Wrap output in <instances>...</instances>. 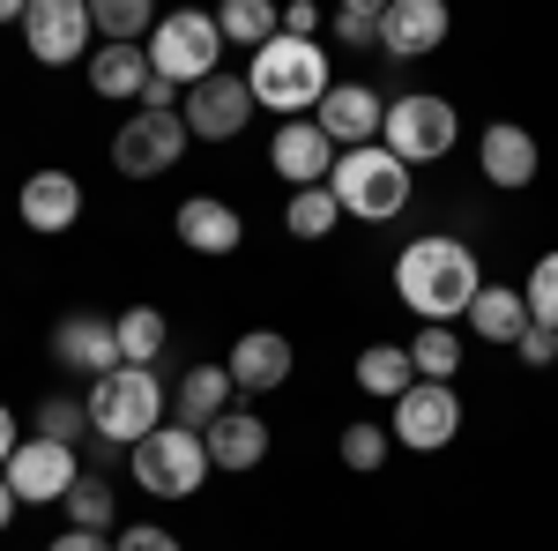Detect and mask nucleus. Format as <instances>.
I'll return each instance as SVG.
<instances>
[{"mask_svg": "<svg viewBox=\"0 0 558 551\" xmlns=\"http://www.w3.org/2000/svg\"><path fill=\"white\" fill-rule=\"evenodd\" d=\"M484 291V276H476V254L462 239H410L402 261H395V298L425 321V328H447V321H462Z\"/></svg>", "mask_w": 558, "mask_h": 551, "instance_id": "f257e3e1", "label": "nucleus"}, {"mask_svg": "<svg viewBox=\"0 0 558 551\" xmlns=\"http://www.w3.org/2000/svg\"><path fill=\"white\" fill-rule=\"evenodd\" d=\"M246 89H254V105L268 112H320V97H328V60H320V45L305 38H268L254 52V68H246Z\"/></svg>", "mask_w": 558, "mask_h": 551, "instance_id": "f03ea898", "label": "nucleus"}, {"mask_svg": "<svg viewBox=\"0 0 558 551\" xmlns=\"http://www.w3.org/2000/svg\"><path fill=\"white\" fill-rule=\"evenodd\" d=\"M89 424L105 447H142L157 424H165V381L149 366H120L89 387Z\"/></svg>", "mask_w": 558, "mask_h": 551, "instance_id": "7ed1b4c3", "label": "nucleus"}, {"mask_svg": "<svg viewBox=\"0 0 558 551\" xmlns=\"http://www.w3.org/2000/svg\"><path fill=\"white\" fill-rule=\"evenodd\" d=\"M328 194L343 202V216H365V224H387V216L410 209V165L387 149V142H365V149H343L336 157V179Z\"/></svg>", "mask_w": 558, "mask_h": 551, "instance_id": "20e7f679", "label": "nucleus"}, {"mask_svg": "<svg viewBox=\"0 0 558 551\" xmlns=\"http://www.w3.org/2000/svg\"><path fill=\"white\" fill-rule=\"evenodd\" d=\"M149 75H172L179 89H202L209 75H223L216 60H223V31H216V15L202 8H172V15H157V31H149Z\"/></svg>", "mask_w": 558, "mask_h": 551, "instance_id": "39448f33", "label": "nucleus"}, {"mask_svg": "<svg viewBox=\"0 0 558 551\" xmlns=\"http://www.w3.org/2000/svg\"><path fill=\"white\" fill-rule=\"evenodd\" d=\"M209 469H216L209 463V440L186 432V424H157V432L134 447V484H142L149 500H194Z\"/></svg>", "mask_w": 558, "mask_h": 551, "instance_id": "423d86ee", "label": "nucleus"}, {"mask_svg": "<svg viewBox=\"0 0 558 551\" xmlns=\"http://www.w3.org/2000/svg\"><path fill=\"white\" fill-rule=\"evenodd\" d=\"M454 134H462V120H454L447 97H395L387 120H380V142L402 157V165H432V157H447Z\"/></svg>", "mask_w": 558, "mask_h": 551, "instance_id": "0eeeda50", "label": "nucleus"}, {"mask_svg": "<svg viewBox=\"0 0 558 551\" xmlns=\"http://www.w3.org/2000/svg\"><path fill=\"white\" fill-rule=\"evenodd\" d=\"M0 477H8V492H15L23 507H60L89 469L75 463V447H60V440H23V447L8 455Z\"/></svg>", "mask_w": 558, "mask_h": 551, "instance_id": "6e6552de", "label": "nucleus"}, {"mask_svg": "<svg viewBox=\"0 0 558 551\" xmlns=\"http://www.w3.org/2000/svg\"><path fill=\"white\" fill-rule=\"evenodd\" d=\"M89 38H97V23H89L83 0H31V8H23V45H31L38 68H68V60H83Z\"/></svg>", "mask_w": 558, "mask_h": 551, "instance_id": "1a4fd4ad", "label": "nucleus"}, {"mask_svg": "<svg viewBox=\"0 0 558 551\" xmlns=\"http://www.w3.org/2000/svg\"><path fill=\"white\" fill-rule=\"evenodd\" d=\"M186 142H194V134H186L179 112H142V120H128V128L112 134V165L128 171V179H157V171L179 165Z\"/></svg>", "mask_w": 558, "mask_h": 551, "instance_id": "9d476101", "label": "nucleus"}, {"mask_svg": "<svg viewBox=\"0 0 558 551\" xmlns=\"http://www.w3.org/2000/svg\"><path fill=\"white\" fill-rule=\"evenodd\" d=\"M454 432H462V403H454L447 381H417L402 403H395V440L417 447V455H439Z\"/></svg>", "mask_w": 558, "mask_h": 551, "instance_id": "9b49d317", "label": "nucleus"}, {"mask_svg": "<svg viewBox=\"0 0 558 551\" xmlns=\"http://www.w3.org/2000/svg\"><path fill=\"white\" fill-rule=\"evenodd\" d=\"M179 120H186V134H202V142H231V134H246V120H254V89H246V75H209L202 89H186Z\"/></svg>", "mask_w": 558, "mask_h": 551, "instance_id": "f8f14e48", "label": "nucleus"}, {"mask_svg": "<svg viewBox=\"0 0 558 551\" xmlns=\"http://www.w3.org/2000/svg\"><path fill=\"white\" fill-rule=\"evenodd\" d=\"M268 165H276V179H291V194L328 187L336 179V142L320 134V120H283L276 142H268Z\"/></svg>", "mask_w": 558, "mask_h": 551, "instance_id": "ddd939ff", "label": "nucleus"}, {"mask_svg": "<svg viewBox=\"0 0 558 551\" xmlns=\"http://www.w3.org/2000/svg\"><path fill=\"white\" fill-rule=\"evenodd\" d=\"M447 45V8L439 0H387L380 15V52L387 60H425Z\"/></svg>", "mask_w": 558, "mask_h": 551, "instance_id": "4468645a", "label": "nucleus"}, {"mask_svg": "<svg viewBox=\"0 0 558 551\" xmlns=\"http://www.w3.org/2000/svg\"><path fill=\"white\" fill-rule=\"evenodd\" d=\"M380 120H387V105H380V89H365V83H336L320 97V134H328L336 149L380 142Z\"/></svg>", "mask_w": 558, "mask_h": 551, "instance_id": "2eb2a0df", "label": "nucleus"}, {"mask_svg": "<svg viewBox=\"0 0 558 551\" xmlns=\"http://www.w3.org/2000/svg\"><path fill=\"white\" fill-rule=\"evenodd\" d=\"M223 373H231V387H246V395L283 387V381H291V336H276V328H246V336L231 343Z\"/></svg>", "mask_w": 558, "mask_h": 551, "instance_id": "dca6fc26", "label": "nucleus"}, {"mask_svg": "<svg viewBox=\"0 0 558 551\" xmlns=\"http://www.w3.org/2000/svg\"><path fill=\"white\" fill-rule=\"evenodd\" d=\"M15 209H23V224H31V231H45V239H52V231H68V224H75V216H83V179H75V171H31V179H23V194H15Z\"/></svg>", "mask_w": 558, "mask_h": 551, "instance_id": "f3484780", "label": "nucleus"}, {"mask_svg": "<svg viewBox=\"0 0 558 551\" xmlns=\"http://www.w3.org/2000/svg\"><path fill=\"white\" fill-rule=\"evenodd\" d=\"M52 358L105 381V373H120V336H112V321H97V313H68V321L52 328Z\"/></svg>", "mask_w": 558, "mask_h": 551, "instance_id": "a211bd4d", "label": "nucleus"}, {"mask_svg": "<svg viewBox=\"0 0 558 551\" xmlns=\"http://www.w3.org/2000/svg\"><path fill=\"white\" fill-rule=\"evenodd\" d=\"M476 165H484L492 187H529L536 179V134L514 128V120H492L484 142H476Z\"/></svg>", "mask_w": 558, "mask_h": 551, "instance_id": "6ab92c4d", "label": "nucleus"}, {"mask_svg": "<svg viewBox=\"0 0 558 551\" xmlns=\"http://www.w3.org/2000/svg\"><path fill=\"white\" fill-rule=\"evenodd\" d=\"M179 239L194 247V254H231L239 239H246V224L231 202H216V194H194V202H179Z\"/></svg>", "mask_w": 558, "mask_h": 551, "instance_id": "aec40b11", "label": "nucleus"}, {"mask_svg": "<svg viewBox=\"0 0 558 551\" xmlns=\"http://www.w3.org/2000/svg\"><path fill=\"white\" fill-rule=\"evenodd\" d=\"M202 440H209L216 469H260V455H268V424H260L254 410H223Z\"/></svg>", "mask_w": 558, "mask_h": 551, "instance_id": "412c9836", "label": "nucleus"}, {"mask_svg": "<svg viewBox=\"0 0 558 551\" xmlns=\"http://www.w3.org/2000/svg\"><path fill=\"white\" fill-rule=\"evenodd\" d=\"M223 410H231V373H223V366H194L172 395V418L186 424V432H209Z\"/></svg>", "mask_w": 558, "mask_h": 551, "instance_id": "4be33fe9", "label": "nucleus"}, {"mask_svg": "<svg viewBox=\"0 0 558 551\" xmlns=\"http://www.w3.org/2000/svg\"><path fill=\"white\" fill-rule=\"evenodd\" d=\"M470 328L484 343H521L529 336V298H521L514 284H484L476 306H470Z\"/></svg>", "mask_w": 558, "mask_h": 551, "instance_id": "5701e85b", "label": "nucleus"}, {"mask_svg": "<svg viewBox=\"0 0 558 551\" xmlns=\"http://www.w3.org/2000/svg\"><path fill=\"white\" fill-rule=\"evenodd\" d=\"M149 83V52L142 45H97L89 52V89L97 97H142Z\"/></svg>", "mask_w": 558, "mask_h": 551, "instance_id": "b1692460", "label": "nucleus"}, {"mask_svg": "<svg viewBox=\"0 0 558 551\" xmlns=\"http://www.w3.org/2000/svg\"><path fill=\"white\" fill-rule=\"evenodd\" d=\"M112 336H120V366H157V358H165V336H172V321H165L157 306H128V313L112 321Z\"/></svg>", "mask_w": 558, "mask_h": 551, "instance_id": "393cba45", "label": "nucleus"}, {"mask_svg": "<svg viewBox=\"0 0 558 551\" xmlns=\"http://www.w3.org/2000/svg\"><path fill=\"white\" fill-rule=\"evenodd\" d=\"M357 387H365V395H387V403H402V395L417 387V366H410V350H395V343H373V350L357 358Z\"/></svg>", "mask_w": 558, "mask_h": 551, "instance_id": "a878e982", "label": "nucleus"}, {"mask_svg": "<svg viewBox=\"0 0 558 551\" xmlns=\"http://www.w3.org/2000/svg\"><path fill=\"white\" fill-rule=\"evenodd\" d=\"M216 31L223 38H239V45H268V38H283V8L276 0H223V15H216Z\"/></svg>", "mask_w": 558, "mask_h": 551, "instance_id": "bb28decb", "label": "nucleus"}, {"mask_svg": "<svg viewBox=\"0 0 558 551\" xmlns=\"http://www.w3.org/2000/svg\"><path fill=\"white\" fill-rule=\"evenodd\" d=\"M89 23H97V38H105V45H149V31H157L149 0H97Z\"/></svg>", "mask_w": 558, "mask_h": 551, "instance_id": "cd10ccee", "label": "nucleus"}, {"mask_svg": "<svg viewBox=\"0 0 558 551\" xmlns=\"http://www.w3.org/2000/svg\"><path fill=\"white\" fill-rule=\"evenodd\" d=\"M336 216H343V202H336L328 187H305V194H291L283 224H291V239H328V231H336Z\"/></svg>", "mask_w": 558, "mask_h": 551, "instance_id": "c85d7f7f", "label": "nucleus"}, {"mask_svg": "<svg viewBox=\"0 0 558 551\" xmlns=\"http://www.w3.org/2000/svg\"><path fill=\"white\" fill-rule=\"evenodd\" d=\"M410 366H417V381H447V387H454V366H462L454 328H425V336L410 343Z\"/></svg>", "mask_w": 558, "mask_h": 551, "instance_id": "c756f323", "label": "nucleus"}, {"mask_svg": "<svg viewBox=\"0 0 558 551\" xmlns=\"http://www.w3.org/2000/svg\"><path fill=\"white\" fill-rule=\"evenodd\" d=\"M60 507H68V529H112V507H120V500H112V484H105V477H83Z\"/></svg>", "mask_w": 558, "mask_h": 551, "instance_id": "7c9ffc66", "label": "nucleus"}, {"mask_svg": "<svg viewBox=\"0 0 558 551\" xmlns=\"http://www.w3.org/2000/svg\"><path fill=\"white\" fill-rule=\"evenodd\" d=\"M387 447H395V432H380V424H373V418L343 424V463L357 469V477H373V469L387 463Z\"/></svg>", "mask_w": 558, "mask_h": 551, "instance_id": "2f4dec72", "label": "nucleus"}, {"mask_svg": "<svg viewBox=\"0 0 558 551\" xmlns=\"http://www.w3.org/2000/svg\"><path fill=\"white\" fill-rule=\"evenodd\" d=\"M521 298H529V321H536V328H558V254H544L529 268Z\"/></svg>", "mask_w": 558, "mask_h": 551, "instance_id": "473e14b6", "label": "nucleus"}, {"mask_svg": "<svg viewBox=\"0 0 558 551\" xmlns=\"http://www.w3.org/2000/svg\"><path fill=\"white\" fill-rule=\"evenodd\" d=\"M89 424V403H75V395H45L38 410V440H60V447H75V432Z\"/></svg>", "mask_w": 558, "mask_h": 551, "instance_id": "72a5a7b5", "label": "nucleus"}, {"mask_svg": "<svg viewBox=\"0 0 558 551\" xmlns=\"http://www.w3.org/2000/svg\"><path fill=\"white\" fill-rule=\"evenodd\" d=\"M380 0H350V8H336V23H328V31H336V38L343 45H380Z\"/></svg>", "mask_w": 558, "mask_h": 551, "instance_id": "f704fd0d", "label": "nucleus"}, {"mask_svg": "<svg viewBox=\"0 0 558 551\" xmlns=\"http://www.w3.org/2000/svg\"><path fill=\"white\" fill-rule=\"evenodd\" d=\"M514 350H521V366H558V328H536V321H529V336H521Z\"/></svg>", "mask_w": 558, "mask_h": 551, "instance_id": "c9c22d12", "label": "nucleus"}, {"mask_svg": "<svg viewBox=\"0 0 558 551\" xmlns=\"http://www.w3.org/2000/svg\"><path fill=\"white\" fill-rule=\"evenodd\" d=\"M112 551H179V537L157 529V522H142V529H128V537H112Z\"/></svg>", "mask_w": 558, "mask_h": 551, "instance_id": "e433bc0d", "label": "nucleus"}, {"mask_svg": "<svg viewBox=\"0 0 558 551\" xmlns=\"http://www.w3.org/2000/svg\"><path fill=\"white\" fill-rule=\"evenodd\" d=\"M283 38H320V8H313V0H291V8H283Z\"/></svg>", "mask_w": 558, "mask_h": 551, "instance_id": "4c0bfd02", "label": "nucleus"}, {"mask_svg": "<svg viewBox=\"0 0 558 551\" xmlns=\"http://www.w3.org/2000/svg\"><path fill=\"white\" fill-rule=\"evenodd\" d=\"M142 112H179V83L172 75H149V83H142Z\"/></svg>", "mask_w": 558, "mask_h": 551, "instance_id": "58836bf2", "label": "nucleus"}, {"mask_svg": "<svg viewBox=\"0 0 558 551\" xmlns=\"http://www.w3.org/2000/svg\"><path fill=\"white\" fill-rule=\"evenodd\" d=\"M45 551H112V537L105 529H68V537H52Z\"/></svg>", "mask_w": 558, "mask_h": 551, "instance_id": "ea45409f", "label": "nucleus"}, {"mask_svg": "<svg viewBox=\"0 0 558 551\" xmlns=\"http://www.w3.org/2000/svg\"><path fill=\"white\" fill-rule=\"evenodd\" d=\"M15 447H23V440H15V410L0 403V469H8V455H15Z\"/></svg>", "mask_w": 558, "mask_h": 551, "instance_id": "a19ab883", "label": "nucleus"}, {"mask_svg": "<svg viewBox=\"0 0 558 551\" xmlns=\"http://www.w3.org/2000/svg\"><path fill=\"white\" fill-rule=\"evenodd\" d=\"M15 507H23V500H15V492H8V477H0V529L15 522Z\"/></svg>", "mask_w": 558, "mask_h": 551, "instance_id": "79ce46f5", "label": "nucleus"}, {"mask_svg": "<svg viewBox=\"0 0 558 551\" xmlns=\"http://www.w3.org/2000/svg\"><path fill=\"white\" fill-rule=\"evenodd\" d=\"M23 8H31V0H0V23H15V15H23Z\"/></svg>", "mask_w": 558, "mask_h": 551, "instance_id": "37998d69", "label": "nucleus"}]
</instances>
